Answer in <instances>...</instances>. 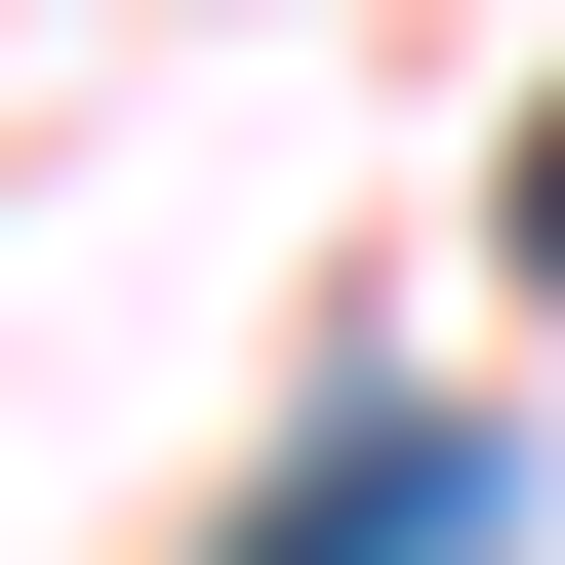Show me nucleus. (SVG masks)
Wrapping results in <instances>:
<instances>
[{"mask_svg":"<svg viewBox=\"0 0 565 565\" xmlns=\"http://www.w3.org/2000/svg\"><path fill=\"white\" fill-rule=\"evenodd\" d=\"M525 282H565V121H525Z\"/></svg>","mask_w":565,"mask_h":565,"instance_id":"2","label":"nucleus"},{"mask_svg":"<svg viewBox=\"0 0 565 565\" xmlns=\"http://www.w3.org/2000/svg\"><path fill=\"white\" fill-rule=\"evenodd\" d=\"M243 565H484V445H445V404H404V445H323V484H282V525Z\"/></svg>","mask_w":565,"mask_h":565,"instance_id":"1","label":"nucleus"}]
</instances>
